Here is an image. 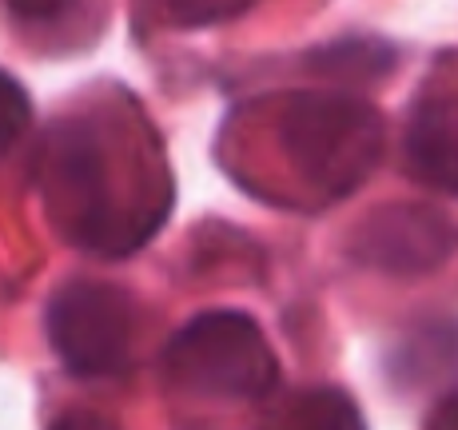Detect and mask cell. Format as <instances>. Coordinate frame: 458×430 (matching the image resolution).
<instances>
[{"instance_id": "6da1fadb", "label": "cell", "mask_w": 458, "mask_h": 430, "mask_svg": "<svg viewBox=\"0 0 458 430\" xmlns=\"http://www.w3.org/2000/svg\"><path fill=\"white\" fill-rule=\"evenodd\" d=\"M167 379L208 399H259L276 387L279 363L263 331L240 311L191 319L164 350Z\"/></svg>"}, {"instance_id": "7a4b0ae2", "label": "cell", "mask_w": 458, "mask_h": 430, "mask_svg": "<svg viewBox=\"0 0 458 430\" xmlns=\"http://www.w3.org/2000/svg\"><path fill=\"white\" fill-rule=\"evenodd\" d=\"M287 156L307 180L323 183L331 196L355 188L378 160V116L363 100L331 92L295 96L279 124Z\"/></svg>"}, {"instance_id": "3957f363", "label": "cell", "mask_w": 458, "mask_h": 430, "mask_svg": "<svg viewBox=\"0 0 458 430\" xmlns=\"http://www.w3.org/2000/svg\"><path fill=\"white\" fill-rule=\"evenodd\" d=\"M136 311L112 283L76 279L48 303V339L64 367L81 379L120 375L131 358Z\"/></svg>"}, {"instance_id": "277c9868", "label": "cell", "mask_w": 458, "mask_h": 430, "mask_svg": "<svg viewBox=\"0 0 458 430\" xmlns=\"http://www.w3.org/2000/svg\"><path fill=\"white\" fill-rule=\"evenodd\" d=\"M458 248V227L443 212L430 207H394L378 212L371 223L359 227V256L378 271L419 275L435 271Z\"/></svg>"}, {"instance_id": "5b68a950", "label": "cell", "mask_w": 458, "mask_h": 430, "mask_svg": "<svg viewBox=\"0 0 458 430\" xmlns=\"http://www.w3.org/2000/svg\"><path fill=\"white\" fill-rule=\"evenodd\" d=\"M411 164L422 180L458 191V120L438 108H419L411 128Z\"/></svg>"}, {"instance_id": "8992f818", "label": "cell", "mask_w": 458, "mask_h": 430, "mask_svg": "<svg viewBox=\"0 0 458 430\" xmlns=\"http://www.w3.org/2000/svg\"><path fill=\"white\" fill-rule=\"evenodd\" d=\"M276 418L292 426H363L359 407L339 391H303L284 410H276Z\"/></svg>"}, {"instance_id": "52a82bcc", "label": "cell", "mask_w": 458, "mask_h": 430, "mask_svg": "<svg viewBox=\"0 0 458 430\" xmlns=\"http://www.w3.org/2000/svg\"><path fill=\"white\" fill-rule=\"evenodd\" d=\"M32 124V100L21 84L8 72H0V156H8L16 148V139Z\"/></svg>"}, {"instance_id": "ba28073f", "label": "cell", "mask_w": 458, "mask_h": 430, "mask_svg": "<svg viewBox=\"0 0 458 430\" xmlns=\"http://www.w3.org/2000/svg\"><path fill=\"white\" fill-rule=\"evenodd\" d=\"M427 426H458V391L446 394L435 410L427 415Z\"/></svg>"}]
</instances>
